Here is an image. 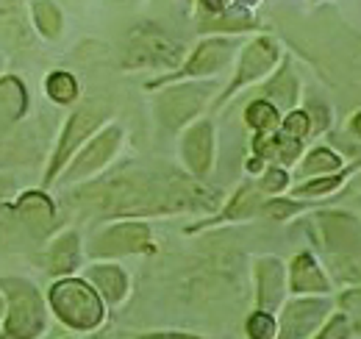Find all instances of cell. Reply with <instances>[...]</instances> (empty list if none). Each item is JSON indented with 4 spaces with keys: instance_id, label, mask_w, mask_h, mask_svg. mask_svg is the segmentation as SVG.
Instances as JSON below:
<instances>
[{
    "instance_id": "cell-33",
    "label": "cell",
    "mask_w": 361,
    "mask_h": 339,
    "mask_svg": "<svg viewBox=\"0 0 361 339\" xmlns=\"http://www.w3.org/2000/svg\"><path fill=\"white\" fill-rule=\"evenodd\" d=\"M298 212H300V203H292V201H278L275 198V201H264L262 203V214L270 217V220H278V222L281 220H289L292 214Z\"/></svg>"
},
{
    "instance_id": "cell-27",
    "label": "cell",
    "mask_w": 361,
    "mask_h": 339,
    "mask_svg": "<svg viewBox=\"0 0 361 339\" xmlns=\"http://www.w3.org/2000/svg\"><path fill=\"white\" fill-rule=\"evenodd\" d=\"M339 167H342V159H339L334 150H328V148H314V150L306 156V162L300 165V175H303V178H312V175H331V172H336Z\"/></svg>"
},
{
    "instance_id": "cell-40",
    "label": "cell",
    "mask_w": 361,
    "mask_h": 339,
    "mask_svg": "<svg viewBox=\"0 0 361 339\" xmlns=\"http://www.w3.org/2000/svg\"><path fill=\"white\" fill-rule=\"evenodd\" d=\"M353 131H356V136H361V112L353 117Z\"/></svg>"
},
{
    "instance_id": "cell-26",
    "label": "cell",
    "mask_w": 361,
    "mask_h": 339,
    "mask_svg": "<svg viewBox=\"0 0 361 339\" xmlns=\"http://www.w3.org/2000/svg\"><path fill=\"white\" fill-rule=\"evenodd\" d=\"M45 92L47 97L59 106H67L78 97V81L73 73H64V70H56L45 78Z\"/></svg>"
},
{
    "instance_id": "cell-34",
    "label": "cell",
    "mask_w": 361,
    "mask_h": 339,
    "mask_svg": "<svg viewBox=\"0 0 361 339\" xmlns=\"http://www.w3.org/2000/svg\"><path fill=\"white\" fill-rule=\"evenodd\" d=\"M289 184V175L283 167H267L264 175H262V192H270V195H278L283 192Z\"/></svg>"
},
{
    "instance_id": "cell-12",
    "label": "cell",
    "mask_w": 361,
    "mask_h": 339,
    "mask_svg": "<svg viewBox=\"0 0 361 339\" xmlns=\"http://www.w3.org/2000/svg\"><path fill=\"white\" fill-rule=\"evenodd\" d=\"M180 159L192 178H206L214 167V126L212 120H197L180 136Z\"/></svg>"
},
{
    "instance_id": "cell-5",
    "label": "cell",
    "mask_w": 361,
    "mask_h": 339,
    "mask_svg": "<svg viewBox=\"0 0 361 339\" xmlns=\"http://www.w3.org/2000/svg\"><path fill=\"white\" fill-rule=\"evenodd\" d=\"M183 61V47L153 25L136 28L128 40L123 64L126 70H176Z\"/></svg>"
},
{
    "instance_id": "cell-10",
    "label": "cell",
    "mask_w": 361,
    "mask_h": 339,
    "mask_svg": "<svg viewBox=\"0 0 361 339\" xmlns=\"http://www.w3.org/2000/svg\"><path fill=\"white\" fill-rule=\"evenodd\" d=\"M236 53V42L228 40V37H209L195 47V53L180 64L178 70L167 78H159L150 86H161V84H173V81H183V78H209L214 73H220L228 61L233 59Z\"/></svg>"
},
{
    "instance_id": "cell-19",
    "label": "cell",
    "mask_w": 361,
    "mask_h": 339,
    "mask_svg": "<svg viewBox=\"0 0 361 339\" xmlns=\"http://www.w3.org/2000/svg\"><path fill=\"white\" fill-rule=\"evenodd\" d=\"M253 150L262 159H275V162L292 165V162H298V156L303 150V142L295 139V136H289V133H283L281 128H275L270 133H256Z\"/></svg>"
},
{
    "instance_id": "cell-38",
    "label": "cell",
    "mask_w": 361,
    "mask_h": 339,
    "mask_svg": "<svg viewBox=\"0 0 361 339\" xmlns=\"http://www.w3.org/2000/svg\"><path fill=\"white\" fill-rule=\"evenodd\" d=\"M139 339H203V337H195V334H178V331H159V334H145Z\"/></svg>"
},
{
    "instance_id": "cell-43",
    "label": "cell",
    "mask_w": 361,
    "mask_h": 339,
    "mask_svg": "<svg viewBox=\"0 0 361 339\" xmlns=\"http://www.w3.org/2000/svg\"><path fill=\"white\" fill-rule=\"evenodd\" d=\"M64 339H75V337H64Z\"/></svg>"
},
{
    "instance_id": "cell-14",
    "label": "cell",
    "mask_w": 361,
    "mask_h": 339,
    "mask_svg": "<svg viewBox=\"0 0 361 339\" xmlns=\"http://www.w3.org/2000/svg\"><path fill=\"white\" fill-rule=\"evenodd\" d=\"M289 290V275L283 261L275 256H262L256 261V303L262 311H278Z\"/></svg>"
},
{
    "instance_id": "cell-15",
    "label": "cell",
    "mask_w": 361,
    "mask_h": 339,
    "mask_svg": "<svg viewBox=\"0 0 361 339\" xmlns=\"http://www.w3.org/2000/svg\"><path fill=\"white\" fill-rule=\"evenodd\" d=\"M81 267V237L78 231H61L45 251V270L56 278L73 275Z\"/></svg>"
},
{
    "instance_id": "cell-6",
    "label": "cell",
    "mask_w": 361,
    "mask_h": 339,
    "mask_svg": "<svg viewBox=\"0 0 361 339\" xmlns=\"http://www.w3.org/2000/svg\"><path fill=\"white\" fill-rule=\"evenodd\" d=\"M153 231L142 220H123L100 234H94L90 245V254L94 258H117V256H136V254H153Z\"/></svg>"
},
{
    "instance_id": "cell-25",
    "label": "cell",
    "mask_w": 361,
    "mask_h": 339,
    "mask_svg": "<svg viewBox=\"0 0 361 339\" xmlns=\"http://www.w3.org/2000/svg\"><path fill=\"white\" fill-rule=\"evenodd\" d=\"M245 120H247V126L253 128V131L270 133L275 128H281V112H278V106L270 103L267 97H259V100H253V103L247 106Z\"/></svg>"
},
{
    "instance_id": "cell-24",
    "label": "cell",
    "mask_w": 361,
    "mask_h": 339,
    "mask_svg": "<svg viewBox=\"0 0 361 339\" xmlns=\"http://www.w3.org/2000/svg\"><path fill=\"white\" fill-rule=\"evenodd\" d=\"M31 20H34V28L45 40H59L61 37L64 17H61V11H59V6L53 0H34L31 3Z\"/></svg>"
},
{
    "instance_id": "cell-36",
    "label": "cell",
    "mask_w": 361,
    "mask_h": 339,
    "mask_svg": "<svg viewBox=\"0 0 361 339\" xmlns=\"http://www.w3.org/2000/svg\"><path fill=\"white\" fill-rule=\"evenodd\" d=\"M14 192H17L14 178H11V175H0V203L8 201V198H14Z\"/></svg>"
},
{
    "instance_id": "cell-30",
    "label": "cell",
    "mask_w": 361,
    "mask_h": 339,
    "mask_svg": "<svg viewBox=\"0 0 361 339\" xmlns=\"http://www.w3.org/2000/svg\"><path fill=\"white\" fill-rule=\"evenodd\" d=\"M281 131L303 142L312 133V117H309V112H289L283 117V123H281Z\"/></svg>"
},
{
    "instance_id": "cell-39",
    "label": "cell",
    "mask_w": 361,
    "mask_h": 339,
    "mask_svg": "<svg viewBox=\"0 0 361 339\" xmlns=\"http://www.w3.org/2000/svg\"><path fill=\"white\" fill-rule=\"evenodd\" d=\"M3 317H6V295H3V290H0V323H3Z\"/></svg>"
},
{
    "instance_id": "cell-11",
    "label": "cell",
    "mask_w": 361,
    "mask_h": 339,
    "mask_svg": "<svg viewBox=\"0 0 361 339\" xmlns=\"http://www.w3.org/2000/svg\"><path fill=\"white\" fill-rule=\"evenodd\" d=\"M331 300L325 297H298L281 306L278 339H309L317 328L325 326Z\"/></svg>"
},
{
    "instance_id": "cell-21",
    "label": "cell",
    "mask_w": 361,
    "mask_h": 339,
    "mask_svg": "<svg viewBox=\"0 0 361 339\" xmlns=\"http://www.w3.org/2000/svg\"><path fill=\"white\" fill-rule=\"evenodd\" d=\"M28 112V89L17 76H3L0 78V114L14 123Z\"/></svg>"
},
{
    "instance_id": "cell-13",
    "label": "cell",
    "mask_w": 361,
    "mask_h": 339,
    "mask_svg": "<svg viewBox=\"0 0 361 339\" xmlns=\"http://www.w3.org/2000/svg\"><path fill=\"white\" fill-rule=\"evenodd\" d=\"M11 212L17 214V220L23 222V228L37 237V239H47L53 225H56V206L53 201L47 198L42 189H31V192H23L14 203H11Z\"/></svg>"
},
{
    "instance_id": "cell-16",
    "label": "cell",
    "mask_w": 361,
    "mask_h": 339,
    "mask_svg": "<svg viewBox=\"0 0 361 339\" xmlns=\"http://www.w3.org/2000/svg\"><path fill=\"white\" fill-rule=\"evenodd\" d=\"M319 231H322V245L325 251H345V254H353L350 248L361 242V225L348 217V214L339 212H328L319 214Z\"/></svg>"
},
{
    "instance_id": "cell-22",
    "label": "cell",
    "mask_w": 361,
    "mask_h": 339,
    "mask_svg": "<svg viewBox=\"0 0 361 339\" xmlns=\"http://www.w3.org/2000/svg\"><path fill=\"white\" fill-rule=\"evenodd\" d=\"M0 34L11 44H25L28 17L23 0H0Z\"/></svg>"
},
{
    "instance_id": "cell-2",
    "label": "cell",
    "mask_w": 361,
    "mask_h": 339,
    "mask_svg": "<svg viewBox=\"0 0 361 339\" xmlns=\"http://www.w3.org/2000/svg\"><path fill=\"white\" fill-rule=\"evenodd\" d=\"M47 306L61 326L81 334L97 331L106 320V300L87 278H75V275H64L50 284Z\"/></svg>"
},
{
    "instance_id": "cell-41",
    "label": "cell",
    "mask_w": 361,
    "mask_h": 339,
    "mask_svg": "<svg viewBox=\"0 0 361 339\" xmlns=\"http://www.w3.org/2000/svg\"><path fill=\"white\" fill-rule=\"evenodd\" d=\"M239 3H242V6H245V8H250V6H256V3H259V0H239Z\"/></svg>"
},
{
    "instance_id": "cell-28",
    "label": "cell",
    "mask_w": 361,
    "mask_h": 339,
    "mask_svg": "<svg viewBox=\"0 0 361 339\" xmlns=\"http://www.w3.org/2000/svg\"><path fill=\"white\" fill-rule=\"evenodd\" d=\"M247 339H278V320L272 311H253L245 323Z\"/></svg>"
},
{
    "instance_id": "cell-4",
    "label": "cell",
    "mask_w": 361,
    "mask_h": 339,
    "mask_svg": "<svg viewBox=\"0 0 361 339\" xmlns=\"http://www.w3.org/2000/svg\"><path fill=\"white\" fill-rule=\"evenodd\" d=\"M106 117H109V109H106V103H100V100H90V103L78 106V109L70 114V120L61 128L59 145H56V150H53V156H50V162H47L45 186H50V184L61 175V170L70 165V159L103 128Z\"/></svg>"
},
{
    "instance_id": "cell-7",
    "label": "cell",
    "mask_w": 361,
    "mask_h": 339,
    "mask_svg": "<svg viewBox=\"0 0 361 339\" xmlns=\"http://www.w3.org/2000/svg\"><path fill=\"white\" fill-rule=\"evenodd\" d=\"M214 92V84H176L167 86L159 97H156V114L159 123L170 131L195 123V117L203 112V106L209 103Z\"/></svg>"
},
{
    "instance_id": "cell-1",
    "label": "cell",
    "mask_w": 361,
    "mask_h": 339,
    "mask_svg": "<svg viewBox=\"0 0 361 339\" xmlns=\"http://www.w3.org/2000/svg\"><path fill=\"white\" fill-rule=\"evenodd\" d=\"M73 201L87 203L111 217H153V214L214 209L217 192L203 186L200 178L123 172V175H111V178L78 186L73 192Z\"/></svg>"
},
{
    "instance_id": "cell-3",
    "label": "cell",
    "mask_w": 361,
    "mask_h": 339,
    "mask_svg": "<svg viewBox=\"0 0 361 339\" xmlns=\"http://www.w3.org/2000/svg\"><path fill=\"white\" fill-rule=\"evenodd\" d=\"M0 290L6 295V317L0 331L6 339H42L47 334L50 306L39 287L28 278H0Z\"/></svg>"
},
{
    "instance_id": "cell-31",
    "label": "cell",
    "mask_w": 361,
    "mask_h": 339,
    "mask_svg": "<svg viewBox=\"0 0 361 339\" xmlns=\"http://www.w3.org/2000/svg\"><path fill=\"white\" fill-rule=\"evenodd\" d=\"M220 20L214 23L217 28H226V31H245V28H250L253 25V17H250V11L242 6V8H228L223 14H217Z\"/></svg>"
},
{
    "instance_id": "cell-17",
    "label": "cell",
    "mask_w": 361,
    "mask_h": 339,
    "mask_svg": "<svg viewBox=\"0 0 361 339\" xmlns=\"http://www.w3.org/2000/svg\"><path fill=\"white\" fill-rule=\"evenodd\" d=\"M331 290L328 275L312 254H298L289 264V292L295 295H325Z\"/></svg>"
},
{
    "instance_id": "cell-42",
    "label": "cell",
    "mask_w": 361,
    "mask_h": 339,
    "mask_svg": "<svg viewBox=\"0 0 361 339\" xmlns=\"http://www.w3.org/2000/svg\"><path fill=\"white\" fill-rule=\"evenodd\" d=\"M0 339H6V337H3V331H0Z\"/></svg>"
},
{
    "instance_id": "cell-37",
    "label": "cell",
    "mask_w": 361,
    "mask_h": 339,
    "mask_svg": "<svg viewBox=\"0 0 361 339\" xmlns=\"http://www.w3.org/2000/svg\"><path fill=\"white\" fill-rule=\"evenodd\" d=\"M200 6L209 11V14H223L231 8V0H200Z\"/></svg>"
},
{
    "instance_id": "cell-44",
    "label": "cell",
    "mask_w": 361,
    "mask_h": 339,
    "mask_svg": "<svg viewBox=\"0 0 361 339\" xmlns=\"http://www.w3.org/2000/svg\"><path fill=\"white\" fill-rule=\"evenodd\" d=\"M92 339H103V337H92Z\"/></svg>"
},
{
    "instance_id": "cell-18",
    "label": "cell",
    "mask_w": 361,
    "mask_h": 339,
    "mask_svg": "<svg viewBox=\"0 0 361 339\" xmlns=\"http://www.w3.org/2000/svg\"><path fill=\"white\" fill-rule=\"evenodd\" d=\"M87 281L100 292V297L111 306L123 303L128 297L131 290V281H128V273L120 267V264H109V261H100V264H92L87 270Z\"/></svg>"
},
{
    "instance_id": "cell-32",
    "label": "cell",
    "mask_w": 361,
    "mask_h": 339,
    "mask_svg": "<svg viewBox=\"0 0 361 339\" xmlns=\"http://www.w3.org/2000/svg\"><path fill=\"white\" fill-rule=\"evenodd\" d=\"M317 339H350V320L345 314H334L331 320H325Z\"/></svg>"
},
{
    "instance_id": "cell-8",
    "label": "cell",
    "mask_w": 361,
    "mask_h": 339,
    "mask_svg": "<svg viewBox=\"0 0 361 339\" xmlns=\"http://www.w3.org/2000/svg\"><path fill=\"white\" fill-rule=\"evenodd\" d=\"M123 136L126 133H123L120 126H103L70 159V165L61 170V181H67V184H84V181H90L92 175H97L100 170L117 156V150L123 145Z\"/></svg>"
},
{
    "instance_id": "cell-9",
    "label": "cell",
    "mask_w": 361,
    "mask_h": 339,
    "mask_svg": "<svg viewBox=\"0 0 361 339\" xmlns=\"http://www.w3.org/2000/svg\"><path fill=\"white\" fill-rule=\"evenodd\" d=\"M278 56H281V50H278V42L272 37H256L253 42L245 44L242 53H239L236 73H233V78H231L226 92L217 97V106H223L231 95L242 92L247 84H256L264 76H270L272 67L278 64Z\"/></svg>"
},
{
    "instance_id": "cell-35",
    "label": "cell",
    "mask_w": 361,
    "mask_h": 339,
    "mask_svg": "<svg viewBox=\"0 0 361 339\" xmlns=\"http://www.w3.org/2000/svg\"><path fill=\"white\" fill-rule=\"evenodd\" d=\"M342 181H345V175H334V172H331V175H325V178H319V181L298 186V195H325V192H334Z\"/></svg>"
},
{
    "instance_id": "cell-29",
    "label": "cell",
    "mask_w": 361,
    "mask_h": 339,
    "mask_svg": "<svg viewBox=\"0 0 361 339\" xmlns=\"http://www.w3.org/2000/svg\"><path fill=\"white\" fill-rule=\"evenodd\" d=\"M331 270L336 275V281L342 284H361V256L345 254L331 258Z\"/></svg>"
},
{
    "instance_id": "cell-20",
    "label": "cell",
    "mask_w": 361,
    "mask_h": 339,
    "mask_svg": "<svg viewBox=\"0 0 361 339\" xmlns=\"http://www.w3.org/2000/svg\"><path fill=\"white\" fill-rule=\"evenodd\" d=\"M264 97L278 106V112H292L295 109V103H298V97H300V84H298V78H295V73L283 64L278 73H275V78H272L270 84L264 86Z\"/></svg>"
},
{
    "instance_id": "cell-23",
    "label": "cell",
    "mask_w": 361,
    "mask_h": 339,
    "mask_svg": "<svg viewBox=\"0 0 361 339\" xmlns=\"http://www.w3.org/2000/svg\"><path fill=\"white\" fill-rule=\"evenodd\" d=\"M256 212H262V192L253 186H242L236 189V195L228 201V206L220 212L214 222H228V220H247Z\"/></svg>"
}]
</instances>
